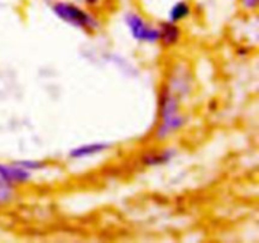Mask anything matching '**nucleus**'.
<instances>
[{"label": "nucleus", "instance_id": "nucleus-1", "mask_svg": "<svg viewBox=\"0 0 259 243\" xmlns=\"http://www.w3.org/2000/svg\"><path fill=\"white\" fill-rule=\"evenodd\" d=\"M184 114L180 111L179 100L171 86L163 85L159 90L158 96V123H157L154 137L157 139H164L184 127Z\"/></svg>", "mask_w": 259, "mask_h": 243}, {"label": "nucleus", "instance_id": "nucleus-9", "mask_svg": "<svg viewBox=\"0 0 259 243\" xmlns=\"http://www.w3.org/2000/svg\"><path fill=\"white\" fill-rule=\"evenodd\" d=\"M14 196V186L0 179V207L8 204Z\"/></svg>", "mask_w": 259, "mask_h": 243}, {"label": "nucleus", "instance_id": "nucleus-4", "mask_svg": "<svg viewBox=\"0 0 259 243\" xmlns=\"http://www.w3.org/2000/svg\"><path fill=\"white\" fill-rule=\"evenodd\" d=\"M157 28H158V43L164 50L176 47L181 42L182 28L179 23L164 20L159 23Z\"/></svg>", "mask_w": 259, "mask_h": 243}, {"label": "nucleus", "instance_id": "nucleus-12", "mask_svg": "<svg viewBox=\"0 0 259 243\" xmlns=\"http://www.w3.org/2000/svg\"><path fill=\"white\" fill-rule=\"evenodd\" d=\"M101 3H103V0H82V4L83 7H86L88 9H96L98 7H100Z\"/></svg>", "mask_w": 259, "mask_h": 243}, {"label": "nucleus", "instance_id": "nucleus-10", "mask_svg": "<svg viewBox=\"0 0 259 243\" xmlns=\"http://www.w3.org/2000/svg\"><path fill=\"white\" fill-rule=\"evenodd\" d=\"M14 162L19 166L24 167L28 171H39V170H43L47 166L45 161H39V159H17Z\"/></svg>", "mask_w": 259, "mask_h": 243}, {"label": "nucleus", "instance_id": "nucleus-5", "mask_svg": "<svg viewBox=\"0 0 259 243\" xmlns=\"http://www.w3.org/2000/svg\"><path fill=\"white\" fill-rule=\"evenodd\" d=\"M0 179L7 181L12 186L27 184L32 179V171H28L24 167L13 162H0Z\"/></svg>", "mask_w": 259, "mask_h": 243}, {"label": "nucleus", "instance_id": "nucleus-3", "mask_svg": "<svg viewBox=\"0 0 259 243\" xmlns=\"http://www.w3.org/2000/svg\"><path fill=\"white\" fill-rule=\"evenodd\" d=\"M123 20L133 39L137 42L148 45L158 43V28L151 24L138 10H126L123 15Z\"/></svg>", "mask_w": 259, "mask_h": 243}, {"label": "nucleus", "instance_id": "nucleus-2", "mask_svg": "<svg viewBox=\"0 0 259 243\" xmlns=\"http://www.w3.org/2000/svg\"><path fill=\"white\" fill-rule=\"evenodd\" d=\"M51 12L68 25L86 33H95L101 28V20L94 10L88 9L71 0H52Z\"/></svg>", "mask_w": 259, "mask_h": 243}, {"label": "nucleus", "instance_id": "nucleus-8", "mask_svg": "<svg viewBox=\"0 0 259 243\" xmlns=\"http://www.w3.org/2000/svg\"><path fill=\"white\" fill-rule=\"evenodd\" d=\"M192 14V5L186 0H179L168 10V20L174 23H181Z\"/></svg>", "mask_w": 259, "mask_h": 243}, {"label": "nucleus", "instance_id": "nucleus-7", "mask_svg": "<svg viewBox=\"0 0 259 243\" xmlns=\"http://www.w3.org/2000/svg\"><path fill=\"white\" fill-rule=\"evenodd\" d=\"M176 154V151L172 148H163V149H154V151H147L141 157L142 165L148 167L161 166L166 165L171 161Z\"/></svg>", "mask_w": 259, "mask_h": 243}, {"label": "nucleus", "instance_id": "nucleus-11", "mask_svg": "<svg viewBox=\"0 0 259 243\" xmlns=\"http://www.w3.org/2000/svg\"><path fill=\"white\" fill-rule=\"evenodd\" d=\"M240 8L245 12H255L259 7V0H238Z\"/></svg>", "mask_w": 259, "mask_h": 243}, {"label": "nucleus", "instance_id": "nucleus-6", "mask_svg": "<svg viewBox=\"0 0 259 243\" xmlns=\"http://www.w3.org/2000/svg\"><path fill=\"white\" fill-rule=\"evenodd\" d=\"M109 148H110V144L106 143V142H94V143L81 144V146L70 149L68 157L72 159L89 158V157H93L95 154L103 153Z\"/></svg>", "mask_w": 259, "mask_h": 243}]
</instances>
